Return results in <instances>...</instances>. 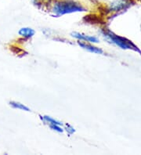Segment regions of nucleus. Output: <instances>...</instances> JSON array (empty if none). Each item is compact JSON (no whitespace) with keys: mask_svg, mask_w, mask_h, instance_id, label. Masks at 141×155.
<instances>
[{"mask_svg":"<svg viewBox=\"0 0 141 155\" xmlns=\"http://www.w3.org/2000/svg\"><path fill=\"white\" fill-rule=\"evenodd\" d=\"M49 10L55 17L80 13L86 10L82 4L76 0H52L49 2Z\"/></svg>","mask_w":141,"mask_h":155,"instance_id":"nucleus-1","label":"nucleus"},{"mask_svg":"<svg viewBox=\"0 0 141 155\" xmlns=\"http://www.w3.org/2000/svg\"><path fill=\"white\" fill-rule=\"evenodd\" d=\"M103 36L107 41L112 42V43L115 44V45H119V47L122 48V49H129L131 48V45L129 43L127 42H125L124 39L120 37H118L117 35H113L111 32H103Z\"/></svg>","mask_w":141,"mask_h":155,"instance_id":"nucleus-2","label":"nucleus"},{"mask_svg":"<svg viewBox=\"0 0 141 155\" xmlns=\"http://www.w3.org/2000/svg\"><path fill=\"white\" fill-rule=\"evenodd\" d=\"M71 36L75 39H77L78 41H82V42L91 44H96L100 42L99 38H96V36L88 35H85L83 33L77 32V31H74V32L71 33Z\"/></svg>","mask_w":141,"mask_h":155,"instance_id":"nucleus-3","label":"nucleus"},{"mask_svg":"<svg viewBox=\"0 0 141 155\" xmlns=\"http://www.w3.org/2000/svg\"><path fill=\"white\" fill-rule=\"evenodd\" d=\"M77 44L80 46V47L82 48L85 50H86V51L89 52V53H96V54H103V51L100 49V48L96 47V46H94V45L91 43L82 42V41H78Z\"/></svg>","mask_w":141,"mask_h":155,"instance_id":"nucleus-4","label":"nucleus"},{"mask_svg":"<svg viewBox=\"0 0 141 155\" xmlns=\"http://www.w3.org/2000/svg\"><path fill=\"white\" fill-rule=\"evenodd\" d=\"M35 31L34 29L29 28V27H24L18 31L19 35L22 38H26V39L32 38L35 35Z\"/></svg>","mask_w":141,"mask_h":155,"instance_id":"nucleus-5","label":"nucleus"},{"mask_svg":"<svg viewBox=\"0 0 141 155\" xmlns=\"http://www.w3.org/2000/svg\"><path fill=\"white\" fill-rule=\"evenodd\" d=\"M39 117H40V119H41V121H42L44 124L48 125V126L51 125H62V126H64V123L58 121V120L55 119V118L50 117V116L39 115Z\"/></svg>","mask_w":141,"mask_h":155,"instance_id":"nucleus-6","label":"nucleus"},{"mask_svg":"<svg viewBox=\"0 0 141 155\" xmlns=\"http://www.w3.org/2000/svg\"><path fill=\"white\" fill-rule=\"evenodd\" d=\"M9 106H11L12 107L14 108V109H18V110H24V111L30 112L31 109L28 107L25 106V104H21L20 102H17V101H9Z\"/></svg>","mask_w":141,"mask_h":155,"instance_id":"nucleus-7","label":"nucleus"},{"mask_svg":"<svg viewBox=\"0 0 141 155\" xmlns=\"http://www.w3.org/2000/svg\"><path fill=\"white\" fill-rule=\"evenodd\" d=\"M64 130L68 135H73L75 133V129L72 125H69V124H64Z\"/></svg>","mask_w":141,"mask_h":155,"instance_id":"nucleus-8","label":"nucleus"},{"mask_svg":"<svg viewBox=\"0 0 141 155\" xmlns=\"http://www.w3.org/2000/svg\"><path fill=\"white\" fill-rule=\"evenodd\" d=\"M49 127L50 128V129H52L54 132H56L58 133H63L64 132V128H62V125H49Z\"/></svg>","mask_w":141,"mask_h":155,"instance_id":"nucleus-9","label":"nucleus"}]
</instances>
